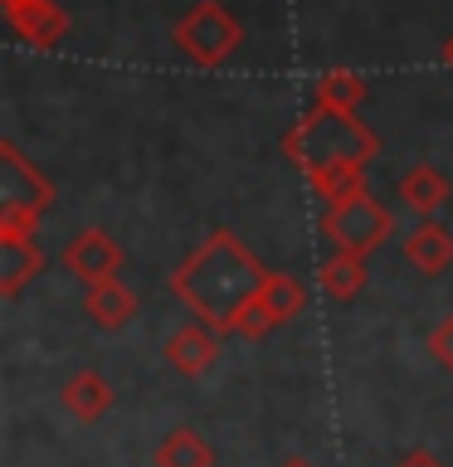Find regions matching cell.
Returning <instances> with one entry per match:
<instances>
[{
	"mask_svg": "<svg viewBox=\"0 0 453 467\" xmlns=\"http://www.w3.org/2000/svg\"><path fill=\"white\" fill-rule=\"evenodd\" d=\"M263 268L234 234H215L171 273V292L215 331H234L248 297L258 292Z\"/></svg>",
	"mask_w": 453,
	"mask_h": 467,
	"instance_id": "cell-1",
	"label": "cell"
},
{
	"mask_svg": "<svg viewBox=\"0 0 453 467\" xmlns=\"http://www.w3.org/2000/svg\"><path fill=\"white\" fill-rule=\"evenodd\" d=\"M375 146H380L375 131L356 122V112H336V108H321V102L283 137L288 161H298L307 175L321 166H336V161H371Z\"/></svg>",
	"mask_w": 453,
	"mask_h": 467,
	"instance_id": "cell-2",
	"label": "cell"
},
{
	"mask_svg": "<svg viewBox=\"0 0 453 467\" xmlns=\"http://www.w3.org/2000/svg\"><path fill=\"white\" fill-rule=\"evenodd\" d=\"M175 49H181L195 68H219L229 64L234 49L244 44V25L219 5V0H200L195 10H185L171 29Z\"/></svg>",
	"mask_w": 453,
	"mask_h": 467,
	"instance_id": "cell-3",
	"label": "cell"
},
{
	"mask_svg": "<svg viewBox=\"0 0 453 467\" xmlns=\"http://www.w3.org/2000/svg\"><path fill=\"white\" fill-rule=\"evenodd\" d=\"M321 234H327L336 248L365 258L371 248H380L395 234V219H390V210L380 200H371L365 190H356V195H346V200H332V210L321 214Z\"/></svg>",
	"mask_w": 453,
	"mask_h": 467,
	"instance_id": "cell-4",
	"label": "cell"
},
{
	"mask_svg": "<svg viewBox=\"0 0 453 467\" xmlns=\"http://www.w3.org/2000/svg\"><path fill=\"white\" fill-rule=\"evenodd\" d=\"M49 200H54V185L5 141L0 146V229H25L29 234L39 210H49Z\"/></svg>",
	"mask_w": 453,
	"mask_h": 467,
	"instance_id": "cell-5",
	"label": "cell"
},
{
	"mask_svg": "<svg viewBox=\"0 0 453 467\" xmlns=\"http://www.w3.org/2000/svg\"><path fill=\"white\" fill-rule=\"evenodd\" d=\"M302 302H307V292L298 287V277H288V273H263V283L258 292L248 297V306L239 312V327L234 331H244V336H269L273 327H283V321H292L302 312Z\"/></svg>",
	"mask_w": 453,
	"mask_h": 467,
	"instance_id": "cell-6",
	"label": "cell"
},
{
	"mask_svg": "<svg viewBox=\"0 0 453 467\" xmlns=\"http://www.w3.org/2000/svg\"><path fill=\"white\" fill-rule=\"evenodd\" d=\"M64 268L88 287L108 283V277H117V268H122V248H117V239L108 229H83L79 239H68V248H64Z\"/></svg>",
	"mask_w": 453,
	"mask_h": 467,
	"instance_id": "cell-7",
	"label": "cell"
},
{
	"mask_svg": "<svg viewBox=\"0 0 453 467\" xmlns=\"http://www.w3.org/2000/svg\"><path fill=\"white\" fill-rule=\"evenodd\" d=\"M44 254L25 229H0V297H20L29 277H39Z\"/></svg>",
	"mask_w": 453,
	"mask_h": 467,
	"instance_id": "cell-8",
	"label": "cell"
},
{
	"mask_svg": "<svg viewBox=\"0 0 453 467\" xmlns=\"http://www.w3.org/2000/svg\"><path fill=\"white\" fill-rule=\"evenodd\" d=\"M5 20L25 44H39V49H54L68 29V15L58 10L54 0H20V5H5Z\"/></svg>",
	"mask_w": 453,
	"mask_h": 467,
	"instance_id": "cell-9",
	"label": "cell"
},
{
	"mask_svg": "<svg viewBox=\"0 0 453 467\" xmlns=\"http://www.w3.org/2000/svg\"><path fill=\"white\" fill-rule=\"evenodd\" d=\"M215 356H219V331L210 321H190V327H181L166 341V360L181 375H205L215 365Z\"/></svg>",
	"mask_w": 453,
	"mask_h": 467,
	"instance_id": "cell-10",
	"label": "cell"
},
{
	"mask_svg": "<svg viewBox=\"0 0 453 467\" xmlns=\"http://www.w3.org/2000/svg\"><path fill=\"white\" fill-rule=\"evenodd\" d=\"M83 312L98 321V327H127L132 317H137V292H132L127 283H117V277H108V283H93L88 287V302H83Z\"/></svg>",
	"mask_w": 453,
	"mask_h": 467,
	"instance_id": "cell-11",
	"label": "cell"
},
{
	"mask_svg": "<svg viewBox=\"0 0 453 467\" xmlns=\"http://www.w3.org/2000/svg\"><path fill=\"white\" fill-rule=\"evenodd\" d=\"M405 258L415 263L419 273H429V277H438L453 263V234L448 229H438L434 219H424V224L405 239Z\"/></svg>",
	"mask_w": 453,
	"mask_h": 467,
	"instance_id": "cell-12",
	"label": "cell"
},
{
	"mask_svg": "<svg viewBox=\"0 0 453 467\" xmlns=\"http://www.w3.org/2000/svg\"><path fill=\"white\" fill-rule=\"evenodd\" d=\"M108 404H112V389H108V379H102L98 370H79L64 385V409L79 423H93V419H102L108 414Z\"/></svg>",
	"mask_w": 453,
	"mask_h": 467,
	"instance_id": "cell-13",
	"label": "cell"
},
{
	"mask_svg": "<svg viewBox=\"0 0 453 467\" xmlns=\"http://www.w3.org/2000/svg\"><path fill=\"white\" fill-rule=\"evenodd\" d=\"M400 200H405L419 219H429L438 204H448V175L434 171V166H409L405 181H400Z\"/></svg>",
	"mask_w": 453,
	"mask_h": 467,
	"instance_id": "cell-14",
	"label": "cell"
},
{
	"mask_svg": "<svg viewBox=\"0 0 453 467\" xmlns=\"http://www.w3.org/2000/svg\"><path fill=\"white\" fill-rule=\"evenodd\" d=\"M365 287V258L361 254H346V248H336V254L321 263V292L336 302H351L356 292Z\"/></svg>",
	"mask_w": 453,
	"mask_h": 467,
	"instance_id": "cell-15",
	"label": "cell"
},
{
	"mask_svg": "<svg viewBox=\"0 0 453 467\" xmlns=\"http://www.w3.org/2000/svg\"><path fill=\"white\" fill-rule=\"evenodd\" d=\"M156 467H215V448L195 429H171L156 448Z\"/></svg>",
	"mask_w": 453,
	"mask_h": 467,
	"instance_id": "cell-16",
	"label": "cell"
},
{
	"mask_svg": "<svg viewBox=\"0 0 453 467\" xmlns=\"http://www.w3.org/2000/svg\"><path fill=\"white\" fill-rule=\"evenodd\" d=\"M317 102L321 108H336V112H356L365 102V78L351 68H327L317 78Z\"/></svg>",
	"mask_w": 453,
	"mask_h": 467,
	"instance_id": "cell-17",
	"label": "cell"
},
{
	"mask_svg": "<svg viewBox=\"0 0 453 467\" xmlns=\"http://www.w3.org/2000/svg\"><path fill=\"white\" fill-rule=\"evenodd\" d=\"M361 175H365V161H336V166L312 171V185H317V195H327V200H346V195H356V190H365Z\"/></svg>",
	"mask_w": 453,
	"mask_h": 467,
	"instance_id": "cell-18",
	"label": "cell"
},
{
	"mask_svg": "<svg viewBox=\"0 0 453 467\" xmlns=\"http://www.w3.org/2000/svg\"><path fill=\"white\" fill-rule=\"evenodd\" d=\"M429 350L438 356V365H448V370H453V317H444V321L434 327V336H429Z\"/></svg>",
	"mask_w": 453,
	"mask_h": 467,
	"instance_id": "cell-19",
	"label": "cell"
},
{
	"mask_svg": "<svg viewBox=\"0 0 453 467\" xmlns=\"http://www.w3.org/2000/svg\"><path fill=\"white\" fill-rule=\"evenodd\" d=\"M400 467H444V462H438V458H429V452H409V458H405Z\"/></svg>",
	"mask_w": 453,
	"mask_h": 467,
	"instance_id": "cell-20",
	"label": "cell"
},
{
	"mask_svg": "<svg viewBox=\"0 0 453 467\" xmlns=\"http://www.w3.org/2000/svg\"><path fill=\"white\" fill-rule=\"evenodd\" d=\"M444 68L453 73V35H448V44H444Z\"/></svg>",
	"mask_w": 453,
	"mask_h": 467,
	"instance_id": "cell-21",
	"label": "cell"
},
{
	"mask_svg": "<svg viewBox=\"0 0 453 467\" xmlns=\"http://www.w3.org/2000/svg\"><path fill=\"white\" fill-rule=\"evenodd\" d=\"M283 467H312V462H307V458H288Z\"/></svg>",
	"mask_w": 453,
	"mask_h": 467,
	"instance_id": "cell-22",
	"label": "cell"
},
{
	"mask_svg": "<svg viewBox=\"0 0 453 467\" xmlns=\"http://www.w3.org/2000/svg\"><path fill=\"white\" fill-rule=\"evenodd\" d=\"M5 5H20V0H5Z\"/></svg>",
	"mask_w": 453,
	"mask_h": 467,
	"instance_id": "cell-23",
	"label": "cell"
}]
</instances>
